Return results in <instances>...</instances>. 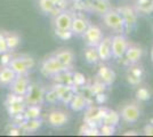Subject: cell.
<instances>
[{"label": "cell", "mask_w": 153, "mask_h": 137, "mask_svg": "<svg viewBox=\"0 0 153 137\" xmlns=\"http://www.w3.org/2000/svg\"><path fill=\"white\" fill-rule=\"evenodd\" d=\"M128 40L125 36L118 34L111 38V49H112V57L114 59H121L126 54L128 49Z\"/></svg>", "instance_id": "6da1fadb"}, {"label": "cell", "mask_w": 153, "mask_h": 137, "mask_svg": "<svg viewBox=\"0 0 153 137\" xmlns=\"http://www.w3.org/2000/svg\"><path fill=\"white\" fill-rule=\"evenodd\" d=\"M140 107L136 104H127L122 107L121 113H120V118L125 122L127 124H135L140 120Z\"/></svg>", "instance_id": "7a4b0ae2"}, {"label": "cell", "mask_w": 153, "mask_h": 137, "mask_svg": "<svg viewBox=\"0 0 153 137\" xmlns=\"http://www.w3.org/2000/svg\"><path fill=\"white\" fill-rule=\"evenodd\" d=\"M83 39L86 40L87 45L89 46V47H97V45L100 44V41L103 39L102 30L98 26H89L83 32Z\"/></svg>", "instance_id": "3957f363"}, {"label": "cell", "mask_w": 153, "mask_h": 137, "mask_svg": "<svg viewBox=\"0 0 153 137\" xmlns=\"http://www.w3.org/2000/svg\"><path fill=\"white\" fill-rule=\"evenodd\" d=\"M103 20H104V23L105 25L113 29V30H119V29H122L123 25H125V20L121 15L117 12H113V10H108L106 13L104 14L103 16Z\"/></svg>", "instance_id": "277c9868"}, {"label": "cell", "mask_w": 153, "mask_h": 137, "mask_svg": "<svg viewBox=\"0 0 153 137\" xmlns=\"http://www.w3.org/2000/svg\"><path fill=\"white\" fill-rule=\"evenodd\" d=\"M97 53L101 61H108L112 57V49H111V37L103 38L100 44L97 45Z\"/></svg>", "instance_id": "5b68a950"}, {"label": "cell", "mask_w": 153, "mask_h": 137, "mask_svg": "<svg viewBox=\"0 0 153 137\" xmlns=\"http://www.w3.org/2000/svg\"><path fill=\"white\" fill-rule=\"evenodd\" d=\"M63 70H65V67L59 63V61L56 57L47 59L42 65V71L45 72L46 74H58Z\"/></svg>", "instance_id": "8992f818"}, {"label": "cell", "mask_w": 153, "mask_h": 137, "mask_svg": "<svg viewBox=\"0 0 153 137\" xmlns=\"http://www.w3.org/2000/svg\"><path fill=\"white\" fill-rule=\"evenodd\" d=\"M98 77L102 80L103 84H105L106 86H110L115 81L117 74H115V72L113 71L112 69H110L108 66L102 65L98 69Z\"/></svg>", "instance_id": "52a82bcc"}, {"label": "cell", "mask_w": 153, "mask_h": 137, "mask_svg": "<svg viewBox=\"0 0 153 137\" xmlns=\"http://www.w3.org/2000/svg\"><path fill=\"white\" fill-rule=\"evenodd\" d=\"M72 21L73 19L71 17L70 14L68 13H62L59 14L56 20H55V25L57 30H71V25H72Z\"/></svg>", "instance_id": "ba28073f"}, {"label": "cell", "mask_w": 153, "mask_h": 137, "mask_svg": "<svg viewBox=\"0 0 153 137\" xmlns=\"http://www.w3.org/2000/svg\"><path fill=\"white\" fill-rule=\"evenodd\" d=\"M69 120V117L66 116V113L61 111H55V112H51L48 117V121L51 126L54 127H62L64 124L68 122Z\"/></svg>", "instance_id": "9c48e42d"}, {"label": "cell", "mask_w": 153, "mask_h": 137, "mask_svg": "<svg viewBox=\"0 0 153 137\" xmlns=\"http://www.w3.org/2000/svg\"><path fill=\"white\" fill-rule=\"evenodd\" d=\"M125 55H126V59L130 64H135L142 59L143 50H142V48L137 47V46H131V47H128Z\"/></svg>", "instance_id": "30bf717a"}, {"label": "cell", "mask_w": 153, "mask_h": 137, "mask_svg": "<svg viewBox=\"0 0 153 137\" xmlns=\"http://www.w3.org/2000/svg\"><path fill=\"white\" fill-rule=\"evenodd\" d=\"M56 59L59 61V63L64 67H66V66H70L72 64L74 56H73V53L71 50H62V52L56 54Z\"/></svg>", "instance_id": "8fae6325"}, {"label": "cell", "mask_w": 153, "mask_h": 137, "mask_svg": "<svg viewBox=\"0 0 153 137\" xmlns=\"http://www.w3.org/2000/svg\"><path fill=\"white\" fill-rule=\"evenodd\" d=\"M33 66V61L31 59H29V62H26L25 59H16L12 62V70L15 72H25L27 69H30Z\"/></svg>", "instance_id": "7c38bea8"}, {"label": "cell", "mask_w": 153, "mask_h": 137, "mask_svg": "<svg viewBox=\"0 0 153 137\" xmlns=\"http://www.w3.org/2000/svg\"><path fill=\"white\" fill-rule=\"evenodd\" d=\"M87 22L82 19H74L72 21V25H71V30L76 34H83V32L87 30Z\"/></svg>", "instance_id": "4fadbf2b"}, {"label": "cell", "mask_w": 153, "mask_h": 137, "mask_svg": "<svg viewBox=\"0 0 153 137\" xmlns=\"http://www.w3.org/2000/svg\"><path fill=\"white\" fill-rule=\"evenodd\" d=\"M119 121H120V114L118 112L113 111V110L108 111L105 117L103 118V124H111V126H114V127L119 124Z\"/></svg>", "instance_id": "5bb4252c"}, {"label": "cell", "mask_w": 153, "mask_h": 137, "mask_svg": "<svg viewBox=\"0 0 153 137\" xmlns=\"http://www.w3.org/2000/svg\"><path fill=\"white\" fill-rule=\"evenodd\" d=\"M86 104H87V101L81 95H76L71 98V109L73 111H81L82 109H85Z\"/></svg>", "instance_id": "9a60e30c"}, {"label": "cell", "mask_w": 153, "mask_h": 137, "mask_svg": "<svg viewBox=\"0 0 153 137\" xmlns=\"http://www.w3.org/2000/svg\"><path fill=\"white\" fill-rule=\"evenodd\" d=\"M85 59L86 61L90 63V64H95L100 61V56L97 53V48L96 47H89L85 50Z\"/></svg>", "instance_id": "2e32d148"}, {"label": "cell", "mask_w": 153, "mask_h": 137, "mask_svg": "<svg viewBox=\"0 0 153 137\" xmlns=\"http://www.w3.org/2000/svg\"><path fill=\"white\" fill-rule=\"evenodd\" d=\"M136 97L140 101H143V102H146L151 98V94L150 91L147 90V88L145 87H140L136 90Z\"/></svg>", "instance_id": "e0dca14e"}, {"label": "cell", "mask_w": 153, "mask_h": 137, "mask_svg": "<svg viewBox=\"0 0 153 137\" xmlns=\"http://www.w3.org/2000/svg\"><path fill=\"white\" fill-rule=\"evenodd\" d=\"M14 79V71L13 70H9V69H5L2 70V72L0 73V81L1 82H9Z\"/></svg>", "instance_id": "ac0fdd59"}, {"label": "cell", "mask_w": 153, "mask_h": 137, "mask_svg": "<svg viewBox=\"0 0 153 137\" xmlns=\"http://www.w3.org/2000/svg\"><path fill=\"white\" fill-rule=\"evenodd\" d=\"M94 6L98 13L105 14L108 10V4L105 0H96L94 2Z\"/></svg>", "instance_id": "d6986e66"}, {"label": "cell", "mask_w": 153, "mask_h": 137, "mask_svg": "<svg viewBox=\"0 0 153 137\" xmlns=\"http://www.w3.org/2000/svg\"><path fill=\"white\" fill-rule=\"evenodd\" d=\"M55 4L53 2V0H41L40 1V7L42 8L44 12H51L54 8H55Z\"/></svg>", "instance_id": "ffe728a7"}, {"label": "cell", "mask_w": 153, "mask_h": 137, "mask_svg": "<svg viewBox=\"0 0 153 137\" xmlns=\"http://www.w3.org/2000/svg\"><path fill=\"white\" fill-rule=\"evenodd\" d=\"M115 133L114 126H111V124H103L102 128H101V134L105 135V136H111Z\"/></svg>", "instance_id": "44dd1931"}, {"label": "cell", "mask_w": 153, "mask_h": 137, "mask_svg": "<svg viewBox=\"0 0 153 137\" xmlns=\"http://www.w3.org/2000/svg\"><path fill=\"white\" fill-rule=\"evenodd\" d=\"M26 88V82L24 79H19L17 80V82L15 84V87H14V90L16 91V93H19V94H23L24 90H25Z\"/></svg>", "instance_id": "7402d4cb"}, {"label": "cell", "mask_w": 153, "mask_h": 137, "mask_svg": "<svg viewBox=\"0 0 153 137\" xmlns=\"http://www.w3.org/2000/svg\"><path fill=\"white\" fill-rule=\"evenodd\" d=\"M105 84H100V82H96L95 85L93 86L90 89H91V91H93V94L94 95H96V94H100V93H104V90H105Z\"/></svg>", "instance_id": "603a6c76"}, {"label": "cell", "mask_w": 153, "mask_h": 137, "mask_svg": "<svg viewBox=\"0 0 153 137\" xmlns=\"http://www.w3.org/2000/svg\"><path fill=\"white\" fill-rule=\"evenodd\" d=\"M127 80H128V82H129L130 85L137 86V85H140V84L142 78H140V77H136V76L131 74V73L129 72V73H128V76H127Z\"/></svg>", "instance_id": "cb8c5ba5"}, {"label": "cell", "mask_w": 153, "mask_h": 137, "mask_svg": "<svg viewBox=\"0 0 153 137\" xmlns=\"http://www.w3.org/2000/svg\"><path fill=\"white\" fill-rule=\"evenodd\" d=\"M73 82H74L76 86L85 85V82H86L85 76H83V74H81V73H76V74L73 76Z\"/></svg>", "instance_id": "d4e9b609"}, {"label": "cell", "mask_w": 153, "mask_h": 137, "mask_svg": "<svg viewBox=\"0 0 153 137\" xmlns=\"http://www.w3.org/2000/svg\"><path fill=\"white\" fill-rule=\"evenodd\" d=\"M56 36L59 37L61 39H70L72 37V32H70V30L65 31V30H57L56 29Z\"/></svg>", "instance_id": "484cf974"}, {"label": "cell", "mask_w": 153, "mask_h": 137, "mask_svg": "<svg viewBox=\"0 0 153 137\" xmlns=\"http://www.w3.org/2000/svg\"><path fill=\"white\" fill-rule=\"evenodd\" d=\"M95 99L98 104H103V103H105V102H106L108 96H106L104 93H100V94H96L95 95Z\"/></svg>", "instance_id": "4316f807"}, {"label": "cell", "mask_w": 153, "mask_h": 137, "mask_svg": "<svg viewBox=\"0 0 153 137\" xmlns=\"http://www.w3.org/2000/svg\"><path fill=\"white\" fill-rule=\"evenodd\" d=\"M57 99H58V95L55 90L51 91V93L47 95V101H49V102H56Z\"/></svg>", "instance_id": "83f0119b"}, {"label": "cell", "mask_w": 153, "mask_h": 137, "mask_svg": "<svg viewBox=\"0 0 153 137\" xmlns=\"http://www.w3.org/2000/svg\"><path fill=\"white\" fill-rule=\"evenodd\" d=\"M6 42H7V46H8V47L14 48L15 46L19 44V39H17V38H15V37H12V38H8Z\"/></svg>", "instance_id": "f1b7e54d"}, {"label": "cell", "mask_w": 153, "mask_h": 137, "mask_svg": "<svg viewBox=\"0 0 153 137\" xmlns=\"http://www.w3.org/2000/svg\"><path fill=\"white\" fill-rule=\"evenodd\" d=\"M129 72H130L131 74L136 76V77H140V78H142V76H143V70H142L140 67H133Z\"/></svg>", "instance_id": "f546056e"}, {"label": "cell", "mask_w": 153, "mask_h": 137, "mask_svg": "<svg viewBox=\"0 0 153 137\" xmlns=\"http://www.w3.org/2000/svg\"><path fill=\"white\" fill-rule=\"evenodd\" d=\"M144 133H145V135L153 136V124H147V126H145Z\"/></svg>", "instance_id": "4dcf8cb0"}, {"label": "cell", "mask_w": 153, "mask_h": 137, "mask_svg": "<svg viewBox=\"0 0 153 137\" xmlns=\"http://www.w3.org/2000/svg\"><path fill=\"white\" fill-rule=\"evenodd\" d=\"M86 134H87V135H98V134H100V131L97 130L96 128H94V129H90V130H88Z\"/></svg>", "instance_id": "1f68e13d"}, {"label": "cell", "mask_w": 153, "mask_h": 137, "mask_svg": "<svg viewBox=\"0 0 153 137\" xmlns=\"http://www.w3.org/2000/svg\"><path fill=\"white\" fill-rule=\"evenodd\" d=\"M123 135H125V136H128V135H137V134H136V131H126Z\"/></svg>", "instance_id": "d6a6232c"}, {"label": "cell", "mask_w": 153, "mask_h": 137, "mask_svg": "<svg viewBox=\"0 0 153 137\" xmlns=\"http://www.w3.org/2000/svg\"><path fill=\"white\" fill-rule=\"evenodd\" d=\"M53 2L56 5V4H58V2H59V0H53Z\"/></svg>", "instance_id": "836d02e7"}, {"label": "cell", "mask_w": 153, "mask_h": 137, "mask_svg": "<svg viewBox=\"0 0 153 137\" xmlns=\"http://www.w3.org/2000/svg\"><path fill=\"white\" fill-rule=\"evenodd\" d=\"M150 124H153V118H152V119H151V120H150Z\"/></svg>", "instance_id": "e575fe53"}]
</instances>
